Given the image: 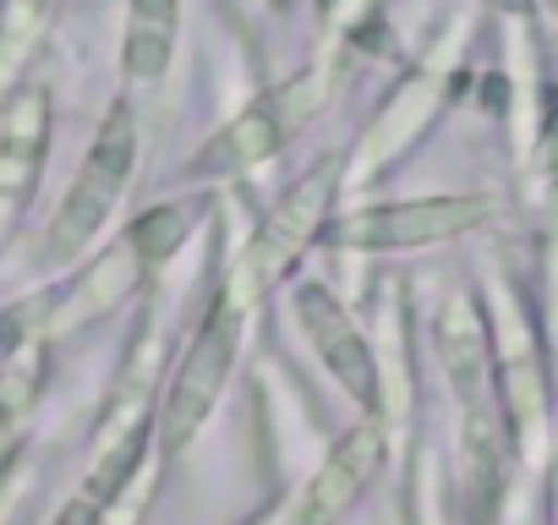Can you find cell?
<instances>
[{
    "mask_svg": "<svg viewBox=\"0 0 558 525\" xmlns=\"http://www.w3.org/2000/svg\"><path fill=\"white\" fill-rule=\"evenodd\" d=\"M252 296H257V285H252V274L241 269V262L214 285L208 313L197 318V329H192L159 405H154V449L165 460H175L208 427V416L219 411V400L230 389V373H235V356H241V340H246Z\"/></svg>",
    "mask_w": 558,
    "mask_h": 525,
    "instance_id": "1",
    "label": "cell"
},
{
    "mask_svg": "<svg viewBox=\"0 0 558 525\" xmlns=\"http://www.w3.org/2000/svg\"><path fill=\"white\" fill-rule=\"evenodd\" d=\"M50 88L45 83H17L0 99V252L17 235V219L28 213L39 192V170L50 154Z\"/></svg>",
    "mask_w": 558,
    "mask_h": 525,
    "instance_id": "8",
    "label": "cell"
},
{
    "mask_svg": "<svg viewBox=\"0 0 558 525\" xmlns=\"http://www.w3.org/2000/svg\"><path fill=\"white\" fill-rule=\"evenodd\" d=\"M28 323H34V313L28 307H12V313H0V362H7L23 340H28Z\"/></svg>",
    "mask_w": 558,
    "mask_h": 525,
    "instance_id": "15",
    "label": "cell"
},
{
    "mask_svg": "<svg viewBox=\"0 0 558 525\" xmlns=\"http://www.w3.org/2000/svg\"><path fill=\"white\" fill-rule=\"evenodd\" d=\"M389 443H395L389 422L384 416H362L324 454V465L307 476L302 498L291 503V525H340L362 503V492L378 481V471L389 465Z\"/></svg>",
    "mask_w": 558,
    "mask_h": 525,
    "instance_id": "9",
    "label": "cell"
},
{
    "mask_svg": "<svg viewBox=\"0 0 558 525\" xmlns=\"http://www.w3.org/2000/svg\"><path fill=\"white\" fill-rule=\"evenodd\" d=\"M203 213H208V197H181V203H159V208H148V213H137V219L126 224V241L143 252L148 274L181 252V241L197 230Z\"/></svg>",
    "mask_w": 558,
    "mask_h": 525,
    "instance_id": "13",
    "label": "cell"
},
{
    "mask_svg": "<svg viewBox=\"0 0 558 525\" xmlns=\"http://www.w3.org/2000/svg\"><path fill=\"white\" fill-rule=\"evenodd\" d=\"M547 12H558V0H547Z\"/></svg>",
    "mask_w": 558,
    "mask_h": 525,
    "instance_id": "20",
    "label": "cell"
},
{
    "mask_svg": "<svg viewBox=\"0 0 558 525\" xmlns=\"http://www.w3.org/2000/svg\"><path fill=\"white\" fill-rule=\"evenodd\" d=\"M291 302H296V323H302L307 345L318 351V362L329 367V378L362 405V416H384V367H378L373 340L351 318V307L318 280H302Z\"/></svg>",
    "mask_w": 558,
    "mask_h": 525,
    "instance_id": "7",
    "label": "cell"
},
{
    "mask_svg": "<svg viewBox=\"0 0 558 525\" xmlns=\"http://www.w3.org/2000/svg\"><path fill=\"white\" fill-rule=\"evenodd\" d=\"M476 7H487V12H498V17H509V23H536L542 0H476Z\"/></svg>",
    "mask_w": 558,
    "mask_h": 525,
    "instance_id": "16",
    "label": "cell"
},
{
    "mask_svg": "<svg viewBox=\"0 0 558 525\" xmlns=\"http://www.w3.org/2000/svg\"><path fill=\"white\" fill-rule=\"evenodd\" d=\"M148 280V262H143V252L121 235L94 269H83L77 274V285L66 291V302H61V313L50 318V329H77V323H94V318H105L110 307H121L137 285Z\"/></svg>",
    "mask_w": 558,
    "mask_h": 525,
    "instance_id": "11",
    "label": "cell"
},
{
    "mask_svg": "<svg viewBox=\"0 0 558 525\" xmlns=\"http://www.w3.org/2000/svg\"><path fill=\"white\" fill-rule=\"evenodd\" d=\"M132 175H137V115H132L126 99H116L105 110V121H99V132H94V143H88L56 219H50L45 257L50 262H77L99 241V230L116 219Z\"/></svg>",
    "mask_w": 558,
    "mask_h": 525,
    "instance_id": "4",
    "label": "cell"
},
{
    "mask_svg": "<svg viewBox=\"0 0 558 525\" xmlns=\"http://www.w3.org/2000/svg\"><path fill=\"white\" fill-rule=\"evenodd\" d=\"M181 39V0H126V34H121V72L132 88L165 83Z\"/></svg>",
    "mask_w": 558,
    "mask_h": 525,
    "instance_id": "12",
    "label": "cell"
},
{
    "mask_svg": "<svg viewBox=\"0 0 558 525\" xmlns=\"http://www.w3.org/2000/svg\"><path fill=\"white\" fill-rule=\"evenodd\" d=\"M547 525H558V460H547Z\"/></svg>",
    "mask_w": 558,
    "mask_h": 525,
    "instance_id": "19",
    "label": "cell"
},
{
    "mask_svg": "<svg viewBox=\"0 0 558 525\" xmlns=\"http://www.w3.org/2000/svg\"><path fill=\"white\" fill-rule=\"evenodd\" d=\"M482 313H487V345H493V383L498 405L514 438L520 465H547V438H553V383H547V351L542 329L514 291V280L487 274L482 280Z\"/></svg>",
    "mask_w": 558,
    "mask_h": 525,
    "instance_id": "2",
    "label": "cell"
},
{
    "mask_svg": "<svg viewBox=\"0 0 558 525\" xmlns=\"http://www.w3.org/2000/svg\"><path fill=\"white\" fill-rule=\"evenodd\" d=\"M45 23H50V0H0V99L23 83V66L39 50Z\"/></svg>",
    "mask_w": 558,
    "mask_h": 525,
    "instance_id": "14",
    "label": "cell"
},
{
    "mask_svg": "<svg viewBox=\"0 0 558 525\" xmlns=\"http://www.w3.org/2000/svg\"><path fill=\"white\" fill-rule=\"evenodd\" d=\"M329 66H307L286 83L263 88L246 110H235L219 132H208L186 164L175 170L181 186H208V181H230V175H246L257 164H268L279 148H286L296 132H307L318 121V110L329 105Z\"/></svg>",
    "mask_w": 558,
    "mask_h": 525,
    "instance_id": "3",
    "label": "cell"
},
{
    "mask_svg": "<svg viewBox=\"0 0 558 525\" xmlns=\"http://www.w3.org/2000/svg\"><path fill=\"white\" fill-rule=\"evenodd\" d=\"M17 427H23L17 416L0 411V465H7V460H12V449H17Z\"/></svg>",
    "mask_w": 558,
    "mask_h": 525,
    "instance_id": "17",
    "label": "cell"
},
{
    "mask_svg": "<svg viewBox=\"0 0 558 525\" xmlns=\"http://www.w3.org/2000/svg\"><path fill=\"white\" fill-rule=\"evenodd\" d=\"M542 164H547V170L558 164V105H553V126H547V137H542Z\"/></svg>",
    "mask_w": 558,
    "mask_h": 525,
    "instance_id": "18",
    "label": "cell"
},
{
    "mask_svg": "<svg viewBox=\"0 0 558 525\" xmlns=\"http://www.w3.org/2000/svg\"><path fill=\"white\" fill-rule=\"evenodd\" d=\"M493 219V197L487 192H438V197H395V203H356L345 213L329 219L324 241L335 252H427V246H449L471 230H482Z\"/></svg>",
    "mask_w": 558,
    "mask_h": 525,
    "instance_id": "5",
    "label": "cell"
},
{
    "mask_svg": "<svg viewBox=\"0 0 558 525\" xmlns=\"http://www.w3.org/2000/svg\"><path fill=\"white\" fill-rule=\"evenodd\" d=\"M444 94H449L444 66H422V72H411V77L395 88V99L373 115V126L362 132V143L345 154V192H356V186L389 175V170L422 143V132L438 121Z\"/></svg>",
    "mask_w": 558,
    "mask_h": 525,
    "instance_id": "10",
    "label": "cell"
},
{
    "mask_svg": "<svg viewBox=\"0 0 558 525\" xmlns=\"http://www.w3.org/2000/svg\"><path fill=\"white\" fill-rule=\"evenodd\" d=\"M340 197H345V154H324L307 175H296L274 197V208L257 219L241 257V269L252 274L257 291H274L279 280L296 274V262L324 241L329 219L340 213Z\"/></svg>",
    "mask_w": 558,
    "mask_h": 525,
    "instance_id": "6",
    "label": "cell"
}]
</instances>
